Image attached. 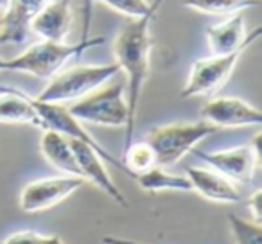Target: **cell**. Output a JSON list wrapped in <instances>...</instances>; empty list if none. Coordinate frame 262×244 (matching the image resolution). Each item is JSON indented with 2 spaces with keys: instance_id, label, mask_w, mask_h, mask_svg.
Here are the masks:
<instances>
[{
  "instance_id": "obj_1",
  "label": "cell",
  "mask_w": 262,
  "mask_h": 244,
  "mask_svg": "<svg viewBox=\"0 0 262 244\" xmlns=\"http://www.w3.org/2000/svg\"><path fill=\"white\" fill-rule=\"evenodd\" d=\"M155 16L149 15L139 20H131L117 33L113 40V56L119 70L126 74V101H127V124L124 135V149L133 144V133L137 126V113H139L140 97H142L144 84L149 77L151 51H153V38H151V24Z\"/></svg>"
},
{
  "instance_id": "obj_2",
  "label": "cell",
  "mask_w": 262,
  "mask_h": 244,
  "mask_svg": "<svg viewBox=\"0 0 262 244\" xmlns=\"http://www.w3.org/2000/svg\"><path fill=\"white\" fill-rule=\"evenodd\" d=\"M104 38H83L76 43H67V41H40V43L31 45L27 51H24L16 58L8 59V70L15 72H26L40 79H51L54 74L65 66L69 59L74 56H81L90 49L104 45Z\"/></svg>"
},
{
  "instance_id": "obj_3",
  "label": "cell",
  "mask_w": 262,
  "mask_h": 244,
  "mask_svg": "<svg viewBox=\"0 0 262 244\" xmlns=\"http://www.w3.org/2000/svg\"><path fill=\"white\" fill-rule=\"evenodd\" d=\"M219 128L207 120L196 122H171V124L155 126L146 135V142L153 147L157 154V164L160 167H169L182 160L185 154L194 151V147L214 135Z\"/></svg>"
},
{
  "instance_id": "obj_4",
  "label": "cell",
  "mask_w": 262,
  "mask_h": 244,
  "mask_svg": "<svg viewBox=\"0 0 262 244\" xmlns=\"http://www.w3.org/2000/svg\"><path fill=\"white\" fill-rule=\"evenodd\" d=\"M117 72H119V66L115 63L72 66V69L54 74L49 79L47 86L34 99L41 102H58V104L76 101V99L84 97L92 90L108 83Z\"/></svg>"
},
{
  "instance_id": "obj_5",
  "label": "cell",
  "mask_w": 262,
  "mask_h": 244,
  "mask_svg": "<svg viewBox=\"0 0 262 244\" xmlns=\"http://www.w3.org/2000/svg\"><path fill=\"white\" fill-rule=\"evenodd\" d=\"M69 112L79 122L108 126V128H126L127 124V101L126 84L99 86L77 99Z\"/></svg>"
},
{
  "instance_id": "obj_6",
  "label": "cell",
  "mask_w": 262,
  "mask_h": 244,
  "mask_svg": "<svg viewBox=\"0 0 262 244\" xmlns=\"http://www.w3.org/2000/svg\"><path fill=\"white\" fill-rule=\"evenodd\" d=\"M29 101H31V104L34 106V109H36L38 117H40L41 129H43V131L45 129H51V131L59 133V135L67 137V139L81 140V142L88 144V146H92L101 154L102 160L110 162L112 165L119 167V171H122L124 174H127L131 178L129 171L124 167L122 160L115 158L106 147H102L101 144L90 135V131H88L86 128H83V124L69 112V108H65L63 104H58V102H41V101H38V99L31 97V95H29Z\"/></svg>"
},
{
  "instance_id": "obj_7",
  "label": "cell",
  "mask_w": 262,
  "mask_h": 244,
  "mask_svg": "<svg viewBox=\"0 0 262 244\" xmlns=\"http://www.w3.org/2000/svg\"><path fill=\"white\" fill-rule=\"evenodd\" d=\"M260 139L262 135L257 133L253 144L246 146L228 147V149L212 151H194L210 169L217 171L225 178L233 183H251L257 167L260 165Z\"/></svg>"
},
{
  "instance_id": "obj_8",
  "label": "cell",
  "mask_w": 262,
  "mask_h": 244,
  "mask_svg": "<svg viewBox=\"0 0 262 244\" xmlns=\"http://www.w3.org/2000/svg\"><path fill=\"white\" fill-rule=\"evenodd\" d=\"M246 49H239L235 52L223 56H208V58L196 59L190 66L189 79H187L183 90L180 92L182 99L198 97V95H210L221 90L225 83L230 79L237 61L241 59Z\"/></svg>"
},
{
  "instance_id": "obj_9",
  "label": "cell",
  "mask_w": 262,
  "mask_h": 244,
  "mask_svg": "<svg viewBox=\"0 0 262 244\" xmlns=\"http://www.w3.org/2000/svg\"><path fill=\"white\" fill-rule=\"evenodd\" d=\"M84 180L79 176H51V178H41L29 182L22 189L18 197L20 210L26 214H36L45 212L49 208L56 207L69 196H72L76 190L84 185Z\"/></svg>"
},
{
  "instance_id": "obj_10",
  "label": "cell",
  "mask_w": 262,
  "mask_h": 244,
  "mask_svg": "<svg viewBox=\"0 0 262 244\" xmlns=\"http://www.w3.org/2000/svg\"><path fill=\"white\" fill-rule=\"evenodd\" d=\"M203 120L215 128H244V126H260L262 113L253 104L241 97H214L205 102L201 108Z\"/></svg>"
},
{
  "instance_id": "obj_11",
  "label": "cell",
  "mask_w": 262,
  "mask_h": 244,
  "mask_svg": "<svg viewBox=\"0 0 262 244\" xmlns=\"http://www.w3.org/2000/svg\"><path fill=\"white\" fill-rule=\"evenodd\" d=\"M70 140V146H72L74 157H76V162L79 165L81 171V178L84 182H90L97 187L99 190L110 196L117 205L120 207H127V199L122 192L119 190V187L115 185L113 178L110 176L108 169H106V164L102 160V157L88 144L81 142V140Z\"/></svg>"
},
{
  "instance_id": "obj_12",
  "label": "cell",
  "mask_w": 262,
  "mask_h": 244,
  "mask_svg": "<svg viewBox=\"0 0 262 244\" xmlns=\"http://www.w3.org/2000/svg\"><path fill=\"white\" fill-rule=\"evenodd\" d=\"M262 29L255 27L251 33H246V24H244V16L241 13L230 16L228 20L221 24L210 26L205 33L208 41V49L212 54L223 56L235 52L239 49H248L258 40Z\"/></svg>"
},
{
  "instance_id": "obj_13",
  "label": "cell",
  "mask_w": 262,
  "mask_h": 244,
  "mask_svg": "<svg viewBox=\"0 0 262 244\" xmlns=\"http://www.w3.org/2000/svg\"><path fill=\"white\" fill-rule=\"evenodd\" d=\"M51 0H9L0 18V47L8 43H22L29 34L31 20Z\"/></svg>"
},
{
  "instance_id": "obj_14",
  "label": "cell",
  "mask_w": 262,
  "mask_h": 244,
  "mask_svg": "<svg viewBox=\"0 0 262 244\" xmlns=\"http://www.w3.org/2000/svg\"><path fill=\"white\" fill-rule=\"evenodd\" d=\"M29 29L45 41H67L72 29L70 0H51L33 20Z\"/></svg>"
},
{
  "instance_id": "obj_15",
  "label": "cell",
  "mask_w": 262,
  "mask_h": 244,
  "mask_svg": "<svg viewBox=\"0 0 262 244\" xmlns=\"http://www.w3.org/2000/svg\"><path fill=\"white\" fill-rule=\"evenodd\" d=\"M192 190H196L200 196L215 203H239L241 192L235 183L230 182L223 174L210 167H189L187 169Z\"/></svg>"
},
{
  "instance_id": "obj_16",
  "label": "cell",
  "mask_w": 262,
  "mask_h": 244,
  "mask_svg": "<svg viewBox=\"0 0 262 244\" xmlns=\"http://www.w3.org/2000/svg\"><path fill=\"white\" fill-rule=\"evenodd\" d=\"M0 122L2 124H31L41 129V120L29 101V94L15 86L0 84Z\"/></svg>"
},
{
  "instance_id": "obj_17",
  "label": "cell",
  "mask_w": 262,
  "mask_h": 244,
  "mask_svg": "<svg viewBox=\"0 0 262 244\" xmlns=\"http://www.w3.org/2000/svg\"><path fill=\"white\" fill-rule=\"evenodd\" d=\"M40 151L45 160L54 169H58L59 172L70 176H79L81 178L79 165H77L72 146H70V140L67 137L59 135L56 131H51V129H45L40 140Z\"/></svg>"
},
{
  "instance_id": "obj_18",
  "label": "cell",
  "mask_w": 262,
  "mask_h": 244,
  "mask_svg": "<svg viewBox=\"0 0 262 244\" xmlns=\"http://www.w3.org/2000/svg\"><path fill=\"white\" fill-rule=\"evenodd\" d=\"M135 180L140 185V189L147 190V192H164V190L189 192V190H192V185H190L187 176L167 172L160 165H157V167L149 169L146 172H140V174L135 176Z\"/></svg>"
},
{
  "instance_id": "obj_19",
  "label": "cell",
  "mask_w": 262,
  "mask_h": 244,
  "mask_svg": "<svg viewBox=\"0 0 262 244\" xmlns=\"http://www.w3.org/2000/svg\"><path fill=\"white\" fill-rule=\"evenodd\" d=\"M182 4L203 15L225 16L241 13L243 9L257 8L262 4V0H182Z\"/></svg>"
},
{
  "instance_id": "obj_20",
  "label": "cell",
  "mask_w": 262,
  "mask_h": 244,
  "mask_svg": "<svg viewBox=\"0 0 262 244\" xmlns=\"http://www.w3.org/2000/svg\"><path fill=\"white\" fill-rule=\"evenodd\" d=\"M122 160L124 167L129 171L131 178L135 180L137 174L140 172H146L149 169L157 167V154H155L153 147L144 140V142H133L129 147L122 151Z\"/></svg>"
},
{
  "instance_id": "obj_21",
  "label": "cell",
  "mask_w": 262,
  "mask_h": 244,
  "mask_svg": "<svg viewBox=\"0 0 262 244\" xmlns=\"http://www.w3.org/2000/svg\"><path fill=\"white\" fill-rule=\"evenodd\" d=\"M99 2L133 20L157 15L160 6L164 4V0H155V2H147V0H99Z\"/></svg>"
},
{
  "instance_id": "obj_22",
  "label": "cell",
  "mask_w": 262,
  "mask_h": 244,
  "mask_svg": "<svg viewBox=\"0 0 262 244\" xmlns=\"http://www.w3.org/2000/svg\"><path fill=\"white\" fill-rule=\"evenodd\" d=\"M228 223L235 244H262L260 223L248 221L233 214H228Z\"/></svg>"
},
{
  "instance_id": "obj_23",
  "label": "cell",
  "mask_w": 262,
  "mask_h": 244,
  "mask_svg": "<svg viewBox=\"0 0 262 244\" xmlns=\"http://www.w3.org/2000/svg\"><path fill=\"white\" fill-rule=\"evenodd\" d=\"M2 244H69L59 235H43V233L33 232V230H24L9 235Z\"/></svg>"
},
{
  "instance_id": "obj_24",
  "label": "cell",
  "mask_w": 262,
  "mask_h": 244,
  "mask_svg": "<svg viewBox=\"0 0 262 244\" xmlns=\"http://www.w3.org/2000/svg\"><path fill=\"white\" fill-rule=\"evenodd\" d=\"M260 199H262V190L257 189L250 197H248V210L251 212V221L260 223L262 214H260Z\"/></svg>"
},
{
  "instance_id": "obj_25",
  "label": "cell",
  "mask_w": 262,
  "mask_h": 244,
  "mask_svg": "<svg viewBox=\"0 0 262 244\" xmlns=\"http://www.w3.org/2000/svg\"><path fill=\"white\" fill-rule=\"evenodd\" d=\"M92 6H94V0H83V38H88V27H90L92 20Z\"/></svg>"
},
{
  "instance_id": "obj_26",
  "label": "cell",
  "mask_w": 262,
  "mask_h": 244,
  "mask_svg": "<svg viewBox=\"0 0 262 244\" xmlns=\"http://www.w3.org/2000/svg\"><path fill=\"white\" fill-rule=\"evenodd\" d=\"M102 244H155V242H140L133 239H122V237H102Z\"/></svg>"
},
{
  "instance_id": "obj_27",
  "label": "cell",
  "mask_w": 262,
  "mask_h": 244,
  "mask_svg": "<svg viewBox=\"0 0 262 244\" xmlns=\"http://www.w3.org/2000/svg\"><path fill=\"white\" fill-rule=\"evenodd\" d=\"M0 70H8V59L0 58Z\"/></svg>"
},
{
  "instance_id": "obj_28",
  "label": "cell",
  "mask_w": 262,
  "mask_h": 244,
  "mask_svg": "<svg viewBox=\"0 0 262 244\" xmlns=\"http://www.w3.org/2000/svg\"><path fill=\"white\" fill-rule=\"evenodd\" d=\"M9 4V0H0V9H6Z\"/></svg>"
}]
</instances>
